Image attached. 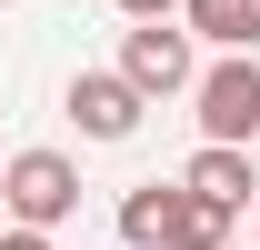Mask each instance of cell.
<instances>
[{
	"mask_svg": "<svg viewBox=\"0 0 260 250\" xmlns=\"http://www.w3.org/2000/svg\"><path fill=\"white\" fill-rule=\"evenodd\" d=\"M0 210L30 220V230H60V220L80 210V170H70L60 150H20L10 170H0Z\"/></svg>",
	"mask_w": 260,
	"mask_h": 250,
	"instance_id": "6da1fadb",
	"label": "cell"
},
{
	"mask_svg": "<svg viewBox=\"0 0 260 250\" xmlns=\"http://www.w3.org/2000/svg\"><path fill=\"white\" fill-rule=\"evenodd\" d=\"M190 100H200V140H250L260 130V60L250 50H220L190 80Z\"/></svg>",
	"mask_w": 260,
	"mask_h": 250,
	"instance_id": "7a4b0ae2",
	"label": "cell"
},
{
	"mask_svg": "<svg viewBox=\"0 0 260 250\" xmlns=\"http://www.w3.org/2000/svg\"><path fill=\"white\" fill-rule=\"evenodd\" d=\"M120 70H130V80H140L150 100L190 90V80H200V60H190V30H170V10H160V20H140V30L120 40Z\"/></svg>",
	"mask_w": 260,
	"mask_h": 250,
	"instance_id": "3957f363",
	"label": "cell"
},
{
	"mask_svg": "<svg viewBox=\"0 0 260 250\" xmlns=\"http://www.w3.org/2000/svg\"><path fill=\"white\" fill-rule=\"evenodd\" d=\"M140 110H150V90H140L130 70H80V80H70V120L90 130V140H130Z\"/></svg>",
	"mask_w": 260,
	"mask_h": 250,
	"instance_id": "277c9868",
	"label": "cell"
},
{
	"mask_svg": "<svg viewBox=\"0 0 260 250\" xmlns=\"http://www.w3.org/2000/svg\"><path fill=\"white\" fill-rule=\"evenodd\" d=\"M180 180H190V190H210V200H230V210H240V200H260V170H250V140H200Z\"/></svg>",
	"mask_w": 260,
	"mask_h": 250,
	"instance_id": "5b68a950",
	"label": "cell"
},
{
	"mask_svg": "<svg viewBox=\"0 0 260 250\" xmlns=\"http://www.w3.org/2000/svg\"><path fill=\"white\" fill-rule=\"evenodd\" d=\"M170 250H230V200L180 180V210H170Z\"/></svg>",
	"mask_w": 260,
	"mask_h": 250,
	"instance_id": "8992f818",
	"label": "cell"
},
{
	"mask_svg": "<svg viewBox=\"0 0 260 250\" xmlns=\"http://www.w3.org/2000/svg\"><path fill=\"white\" fill-rule=\"evenodd\" d=\"M180 10H190V40H220V50L260 40V0H180Z\"/></svg>",
	"mask_w": 260,
	"mask_h": 250,
	"instance_id": "52a82bcc",
	"label": "cell"
},
{
	"mask_svg": "<svg viewBox=\"0 0 260 250\" xmlns=\"http://www.w3.org/2000/svg\"><path fill=\"white\" fill-rule=\"evenodd\" d=\"M170 210H180V180H150V190H130V200H120V240L130 250H170Z\"/></svg>",
	"mask_w": 260,
	"mask_h": 250,
	"instance_id": "ba28073f",
	"label": "cell"
},
{
	"mask_svg": "<svg viewBox=\"0 0 260 250\" xmlns=\"http://www.w3.org/2000/svg\"><path fill=\"white\" fill-rule=\"evenodd\" d=\"M0 250H50V230H30V220H0Z\"/></svg>",
	"mask_w": 260,
	"mask_h": 250,
	"instance_id": "9c48e42d",
	"label": "cell"
},
{
	"mask_svg": "<svg viewBox=\"0 0 260 250\" xmlns=\"http://www.w3.org/2000/svg\"><path fill=\"white\" fill-rule=\"evenodd\" d=\"M120 10H130V20H160V10H180V0H120Z\"/></svg>",
	"mask_w": 260,
	"mask_h": 250,
	"instance_id": "30bf717a",
	"label": "cell"
},
{
	"mask_svg": "<svg viewBox=\"0 0 260 250\" xmlns=\"http://www.w3.org/2000/svg\"><path fill=\"white\" fill-rule=\"evenodd\" d=\"M0 10H10V0H0Z\"/></svg>",
	"mask_w": 260,
	"mask_h": 250,
	"instance_id": "8fae6325",
	"label": "cell"
},
{
	"mask_svg": "<svg viewBox=\"0 0 260 250\" xmlns=\"http://www.w3.org/2000/svg\"><path fill=\"white\" fill-rule=\"evenodd\" d=\"M0 220H10V210H0Z\"/></svg>",
	"mask_w": 260,
	"mask_h": 250,
	"instance_id": "7c38bea8",
	"label": "cell"
}]
</instances>
